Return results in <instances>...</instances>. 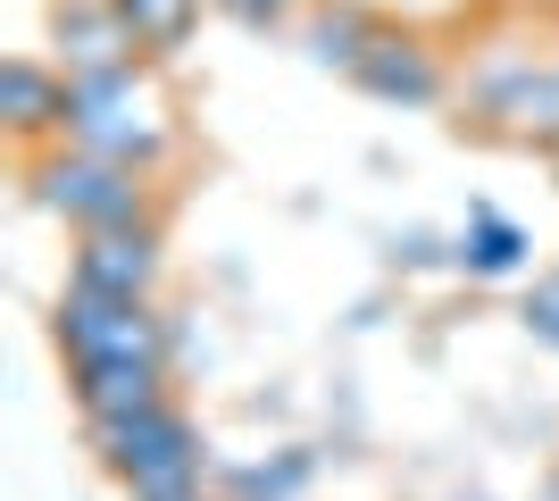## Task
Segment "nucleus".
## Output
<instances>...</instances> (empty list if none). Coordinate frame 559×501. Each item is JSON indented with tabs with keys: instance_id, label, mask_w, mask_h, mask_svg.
I'll return each instance as SVG.
<instances>
[{
	"instance_id": "nucleus-1",
	"label": "nucleus",
	"mask_w": 559,
	"mask_h": 501,
	"mask_svg": "<svg viewBox=\"0 0 559 501\" xmlns=\"http://www.w3.org/2000/svg\"><path fill=\"white\" fill-rule=\"evenodd\" d=\"M93 460L126 485V501H192L210 493V452H201V427H192L176 402H151L134 418H100L84 427Z\"/></svg>"
},
{
	"instance_id": "nucleus-2",
	"label": "nucleus",
	"mask_w": 559,
	"mask_h": 501,
	"mask_svg": "<svg viewBox=\"0 0 559 501\" xmlns=\"http://www.w3.org/2000/svg\"><path fill=\"white\" fill-rule=\"evenodd\" d=\"M59 143L100 151V159L151 176L176 151V126H167V100L151 93L142 68H109V75H68V134Z\"/></svg>"
},
{
	"instance_id": "nucleus-3",
	"label": "nucleus",
	"mask_w": 559,
	"mask_h": 501,
	"mask_svg": "<svg viewBox=\"0 0 559 501\" xmlns=\"http://www.w3.org/2000/svg\"><path fill=\"white\" fill-rule=\"evenodd\" d=\"M50 343L68 351V377L75 368H167V318L151 301H117V293H93V285L59 293Z\"/></svg>"
},
{
	"instance_id": "nucleus-4",
	"label": "nucleus",
	"mask_w": 559,
	"mask_h": 501,
	"mask_svg": "<svg viewBox=\"0 0 559 501\" xmlns=\"http://www.w3.org/2000/svg\"><path fill=\"white\" fill-rule=\"evenodd\" d=\"M34 201L50 217H68L75 235H100V226H151V184L142 167H117L100 151H75V143H50L34 159Z\"/></svg>"
},
{
	"instance_id": "nucleus-5",
	"label": "nucleus",
	"mask_w": 559,
	"mask_h": 501,
	"mask_svg": "<svg viewBox=\"0 0 559 501\" xmlns=\"http://www.w3.org/2000/svg\"><path fill=\"white\" fill-rule=\"evenodd\" d=\"M476 118L510 126L518 143H559V59H492L476 84Z\"/></svg>"
},
{
	"instance_id": "nucleus-6",
	"label": "nucleus",
	"mask_w": 559,
	"mask_h": 501,
	"mask_svg": "<svg viewBox=\"0 0 559 501\" xmlns=\"http://www.w3.org/2000/svg\"><path fill=\"white\" fill-rule=\"evenodd\" d=\"M68 285L117 293V301H151V293H159V226H100V235H75Z\"/></svg>"
},
{
	"instance_id": "nucleus-7",
	"label": "nucleus",
	"mask_w": 559,
	"mask_h": 501,
	"mask_svg": "<svg viewBox=\"0 0 559 501\" xmlns=\"http://www.w3.org/2000/svg\"><path fill=\"white\" fill-rule=\"evenodd\" d=\"M50 50L59 75H109V68H142L134 34L109 0H50Z\"/></svg>"
},
{
	"instance_id": "nucleus-8",
	"label": "nucleus",
	"mask_w": 559,
	"mask_h": 501,
	"mask_svg": "<svg viewBox=\"0 0 559 501\" xmlns=\"http://www.w3.org/2000/svg\"><path fill=\"white\" fill-rule=\"evenodd\" d=\"M350 84H359L368 100H393V109H435V100L451 93V68L418 43V34H393V25H384L376 50L350 68Z\"/></svg>"
},
{
	"instance_id": "nucleus-9",
	"label": "nucleus",
	"mask_w": 559,
	"mask_h": 501,
	"mask_svg": "<svg viewBox=\"0 0 559 501\" xmlns=\"http://www.w3.org/2000/svg\"><path fill=\"white\" fill-rule=\"evenodd\" d=\"M0 126L17 143H59L68 134V75L59 59H0Z\"/></svg>"
},
{
	"instance_id": "nucleus-10",
	"label": "nucleus",
	"mask_w": 559,
	"mask_h": 501,
	"mask_svg": "<svg viewBox=\"0 0 559 501\" xmlns=\"http://www.w3.org/2000/svg\"><path fill=\"white\" fill-rule=\"evenodd\" d=\"M167 402V368H75V409L84 427L100 418H134V409Z\"/></svg>"
},
{
	"instance_id": "nucleus-11",
	"label": "nucleus",
	"mask_w": 559,
	"mask_h": 501,
	"mask_svg": "<svg viewBox=\"0 0 559 501\" xmlns=\"http://www.w3.org/2000/svg\"><path fill=\"white\" fill-rule=\"evenodd\" d=\"M526 226H510L501 210H467V226H460V267L467 276H485V285H501V276H518L526 267Z\"/></svg>"
},
{
	"instance_id": "nucleus-12",
	"label": "nucleus",
	"mask_w": 559,
	"mask_h": 501,
	"mask_svg": "<svg viewBox=\"0 0 559 501\" xmlns=\"http://www.w3.org/2000/svg\"><path fill=\"white\" fill-rule=\"evenodd\" d=\"M376 34H384V17H376V9H359V0H334V9H318V17H309V59L350 75V68L376 50Z\"/></svg>"
},
{
	"instance_id": "nucleus-13",
	"label": "nucleus",
	"mask_w": 559,
	"mask_h": 501,
	"mask_svg": "<svg viewBox=\"0 0 559 501\" xmlns=\"http://www.w3.org/2000/svg\"><path fill=\"white\" fill-rule=\"evenodd\" d=\"M109 9L126 17L142 59H176L192 43V25H201V0H109Z\"/></svg>"
},
{
	"instance_id": "nucleus-14",
	"label": "nucleus",
	"mask_w": 559,
	"mask_h": 501,
	"mask_svg": "<svg viewBox=\"0 0 559 501\" xmlns=\"http://www.w3.org/2000/svg\"><path fill=\"white\" fill-rule=\"evenodd\" d=\"M301 485H309V460L284 452V460H267V468H234L226 493L234 501H301Z\"/></svg>"
},
{
	"instance_id": "nucleus-15",
	"label": "nucleus",
	"mask_w": 559,
	"mask_h": 501,
	"mask_svg": "<svg viewBox=\"0 0 559 501\" xmlns=\"http://www.w3.org/2000/svg\"><path fill=\"white\" fill-rule=\"evenodd\" d=\"M526 334L559 351V267H543L535 285H526Z\"/></svg>"
},
{
	"instance_id": "nucleus-16",
	"label": "nucleus",
	"mask_w": 559,
	"mask_h": 501,
	"mask_svg": "<svg viewBox=\"0 0 559 501\" xmlns=\"http://www.w3.org/2000/svg\"><path fill=\"white\" fill-rule=\"evenodd\" d=\"M217 9H226V17H242V25H284L301 0H217Z\"/></svg>"
},
{
	"instance_id": "nucleus-17",
	"label": "nucleus",
	"mask_w": 559,
	"mask_h": 501,
	"mask_svg": "<svg viewBox=\"0 0 559 501\" xmlns=\"http://www.w3.org/2000/svg\"><path fill=\"white\" fill-rule=\"evenodd\" d=\"M192 501H210V493H192Z\"/></svg>"
}]
</instances>
